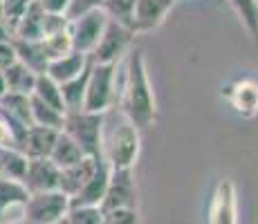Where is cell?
Returning a JSON list of instances; mask_svg holds the SVG:
<instances>
[{
    "label": "cell",
    "mask_w": 258,
    "mask_h": 224,
    "mask_svg": "<svg viewBox=\"0 0 258 224\" xmlns=\"http://www.w3.org/2000/svg\"><path fill=\"white\" fill-rule=\"evenodd\" d=\"M119 108H121L123 119L131 121L140 132L153 128L157 121L155 92L148 79V67L142 47L131 49L128 54L123 86L119 90Z\"/></svg>",
    "instance_id": "cell-1"
},
{
    "label": "cell",
    "mask_w": 258,
    "mask_h": 224,
    "mask_svg": "<svg viewBox=\"0 0 258 224\" xmlns=\"http://www.w3.org/2000/svg\"><path fill=\"white\" fill-rule=\"evenodd\" d=\"M142 137L131 121H119L108 134H103V159L110 171H133L140 159Z\"/></svg>",
    "instance_id": "cell-2"
},
{
    "label": "cell",
    "mask_w": 258,
    "mask_h": 224,
    "mask_svg": "<svg viewBox=\"0 0 258 224\" xmlns=\"http://www.w3.org/2000/svg\"><path fill=\"white\" fill-rule=\"evenodd\" d=\"M63 132L79 143L86 157H103V134H106V114L99 112H66Z\"/></svg>",
    "instance_id": "cell-3"
},
{
    "label": "cell",
    "mask_w": 258,
    "mask_h": 224,
    "mask_svg": "<svg viewBox=\"0 0 258 224\" xmlns=\"http://www.w3.org/2000/svg\"><path fill=\"white\" fill-rule=\"evenodd\" d=\"M117 65H101L92 63L90 74L86 83V97H83V110L86 112H99L106 114L108 108L117 99Z\"/></svg>",
    "instance_id": "cell-4"
},
{
    "label": "cell",
    "mask_w": 258,
    "mask_h": 224,
    "mask_svg": "<svg viewBox=\"0 0 258 224\" xmlns=\"http://www.w3.org/2000/svg\"><path fill=\"white\" fill-rule=\"evenodd\" d=\"M70 211V197L61 191L49 193H34L25 204V224H58L66 222Z\"/></svg>",
    "instance_id": "cell-5"
},
{
    "label": "cell",
    "mask_w": 258,
    "mask_h": 224,
    "mask_svg": "<svg viewBox=\"0 0 258 224\" xmlns=\"http://www.w3.org/2000/svg\"><path fill=\"white\" fill-rule=\"evenodd\" d=\"M133 38H135L133 29L108 21L97 47H94V52L90 54V61L101 63V65H117L119 58H121L123 54L128 52V47L133 45Z\"/></svg>",
    "instance_id": "cell-6"
},
{
    "label": "cell",
    "mask_w": 258,
    "mask_h": 224,
    "mask_svg": "<svg viewBox=\"0 0 258 224\" xmlns=\"http://www.w3.org/2000/svg\"><path fill=\"white\" fill-rule=\"evenodd\" d=\"M108 25V18L101 9H94L88 12L83 16L70 21V38H72V49L79 54H86L90 56L97 47L99 38H101L103 29Z\"/></svg>",
    "instance_id": "cell-7"
},
{
    "label": "cell",
    "mask_w": 258,
    "mask_h": 224,
    "mask_svg": "<svg viewBox=\"0 0 258 224\" xmlns=\"http://www.w3.org/2000/svg\"><path fill=\"white\" fill-rule=\"evenodd\" d=\"M207 224H238V193L229 177L218 179L207 206Z\"/></svg>",
    "instance_id": "cell-8"
},
{
    "label": "cell",
    "mask_w": 258,
    "mask_h": 224,
    "mask_svg": "<svg viewBox=\"0 0 258 224\" xmlns=\"http://www.w3.org/2000/svg\"><path fill=\"white\" fill-rule=\"evenodd\" d=\"M99 208L103 213L115 208H137V184L133 171H110L106 197Z\"/></svg>",
    "instance_id": "cell-9"
},
{
    "label": "cell",
    "mask_w": 258,
    "mask_h": 224,
    "mask_svg": "<svg viewBox=\"0 0 258 224\" xmlns=\"http://www.w3.org/2000/svg\"><path fill=\"white\" fill-rule=\"evenodd\" d=\"M222 97L229 101L236 114L242 119L258 117V81L256 79H238L234 83L222 86Z\"/></svg>",
    "instance_id": "cell-10"
},
{
    "label": "cell",
    "mask_w": 258,
    "mask_h": 224,
    "mask_svg": "<svg viewBox=\"0 0 258 224\" xmlns=\"http://www.w3.org/2000/svg\"><path fill=\"white\" fill-rule=\"evenodd\" d=\"M29 200L23 182L0 177V224H16L25 217V204Z\"/></svg>",
    "instance_id": "cell-11"
},
{
    "label": "cell",
    "mask_w": 258,
    "mask_h": 224,
    "mask_svg": "<svg viewBox=\"0 0 258 224\" xmlns=\"http://www.w3.org/2000/svg\"><path fill=\"white\" fill-rule=\"evenodd\" d=\"M177 0H137L135 16H133V32L148 34L166 21L168 12L175 7Z\"/></svg>",
    "instance_id": "cell-12"
},
{
    "label": "cell",
    "mask_w": 258,
    "mask_h": 224,
    "mask_svg": "<svg viewBox=\"0 0 258 224\" xmlns=\"http://www.w3.org/2000/svg\"><path fill=\"white\" fill-rule=\"evenodd\" d=\"M58 175H61V171L49 159H29L23 177V186L27 188L29 195L58 191Z\"/></svg>",
    "instance_id": "cell-13"
},
{
    "label": "cell",
    "mask_w": 258,
    "mask_h": 224,
    "mask_svg": "<svg viewBox=\"0 0 258 224\" xmlns=\"http://www.w3.org/2000/svg\"><path fill=\"white\" fill-rule=\"evenodd\" d=\"M108 179H110V166H108V162L103 157H99L92 177L70 200V206H101L103 197H106Z\"/></svg>",
    "instance_id": "cell-14"
},
{
    "label": "cell",
    "mask_w": 258,
    "mask_h": 224,
    "mask_svg": "<svg viewBox=\"0 0 258 224\" xmlns=\"http://www.w3.org/2000/svg\"><path fill=\"white\" fill-rule=\"evenodd\" d=\"M58 132L61 130H52V128H43V126H29L21 141V153L27 159H49V153H52V146L56 141Z\"/></svg>",
    "instance_id": "cell-15"
},
{
    "label": "cell",
    "mask_w": 258,
    "mask_h": 224,
    "mask_svg": "<svg viewBox=\"0 0 258 224\" xmlns=\"http://www.w3.org/2000/svg\"><path fill=\"white\" fill-rule=\"evenodd\" d=\"M97 162H99V157L97 159L94 157H83L81 162L74 164V166L61 168V175H58V191L72 200V197L77 195L83 186H86L88 179L92 177L94 168H97Z\"/></svg>",
    "instance_id": "cell-16"
},
{
    "label": "cell",
    "mask_w": 258,
    "mask_h": 224,
    "mask_svg": "<svg viewBox=\"0 0 258 224\" xmlns=\"http://www.w3.org/2000/svg\"><path fill=\"white\" fill-rule=\"evenodd\" d=\"M88 65H90V56L79 54V52H74L72 49L70 54H66V56H61V58H56V61L49 63L45 74L52 79V81H56L58 86H63V83L77 79Z\"/></svg>",
    "instance_id": "cell-17"
},
{
    "label": "cell",
    "mask_w": 258,
    "mask_h": 224,
    "mask_svg": "<svg viewBox=\"0 0 258 224\" xmlns=\"http://www.w3.org/2000/svg\"><path fill=\"white\" fill-rule=\"evenodd\" d=\"M14 49H16L18 63H23L27 69H32L34 74H45L47 72V56L41 47V41H16L12 38Z\"/></svg>",
    "instance_id": "cell-18"
},
{
    "label": "cell",
    "mask_w": 258,
    "mask_h": 224,
    "mask_svg": "<svg viewBox=\"0 0 258 224\" xmlns=\"http://www.w3.org/2000/svg\"><path fill=\"white\" fill-rule=\"evenodd\" d=\"M83 157L86 155H83V151L79 148V143L74 141L72 137H68L63 130L58 132L56 141H54V146H52V153H49V162L61 171V168H68V166L79 164Z\"/></svg>",
    "instance_id": "cell-19"
},
{
    "label": "cell",
    "mask_w": 258,
    "mask_h": 224,
    "mask_svg": "<svg viewBox=\"0 0 258 224\" xmlns=\"http://www.w3.org/2000/svg\"><path fill=\"white\" fill-rule=\"evenodd\" d=\"M43 18H45V12L36 5V0H32L29 9L25 12L21 23L14 29L12 38H16V41H41L43 38Z\"/></svg>",
    "instance_id": "cell-20"
},
{
    "label": "cell",
    "mask_w": 258,
    "mask_h": 224,
    "mask_svg": "<svg viewBox=\"0 0 258 224\" xmlns=\"http://www.w3.org/2000/svg\"><path fill=\"white\" fill-rule=\"evenodd\" d=\"M36 77L32 69H27L23 63H14L3 72L5 79V88H7L9 94H25V97H32L34 92V83H36Z\"/></svg>",
    "instance_id": "cell-21"
},
{
    "label": "cell",
    "mask_w": 258,
    "mask_h": 224,
    "mask_svg": "<svg viewBox=\"0 0 258 224\" xmlns=\"http://www.w3.org/2000/svg\"><path fill=\"white\" fill-rule=\"evenodd\" d=\"M90 65H92V61H90ZM90 65L83 69L77 79H72V81L61 86V97H63L66 112L83 110V97H86V83H88V74H90Z\"/></svg>",
    "instance_id": "cell-22"
},
{
    "label": "cell",
    "mask_w": 258,
    "mask_h": 224,
    "mask_svg": "<svg viewBox=\"0 0 258 224\" xmlns=\"http://www.w3.org/2000/svg\"><path fill=\"white\" fill-rule=\"evenodd\" d=\"M29 110H32V126L52 128V130H61L63 121H66V112L56 110V108L47 106V103L38 101L36 97H29Z\"/></svg>",
    "instance_id": "cell-23"
},
{
    "label": "cell",
    "mask_w": 258,
    "mask_h": 224,
    "mask_svg": "<svg viewBox=\"0 0 258 224\" xmlns=\"http://www.w3.org/2000/svg\"><path fill=\"white\" fill-rule=\"evenodd\" d=\"M0 114L14 119V121L23 123V126H32V110H29V97L25 94H5L0 99Z\"/></svg>",
    "instance_id": "cell-24"
},
{
    "label": "cell",
    "mask_w": 258,
    "mask_h": 224,
    "mask_svg": "<svg viewBox=\"0 0 258 224\" xmlns=\"http://www.w3.org/2000/svg\"><path fill=\"white\" fill-rule=\"evenodd\" d=\"M32 97H36L38 101L47 103V106L56 108V110L66 112V106H63V97H61V86L56 81L47 77V74H38L36 83H34V92Z\"/></svg>",
    "instance_id": "cell-25"
},
{
    "label": "cell",
    "mask_w": 258,
    "mask_h": 224,
    "mask_svg": "<svg viewBox=\"0 0 258 224\" xmlns=\"http://www.w3.org/2000/svg\"><path fill=\"white\" fill-rule=\"evenodd\" d=\"M227 3L240 18L242 27L247 29L251 41L258 45V0H227Z\"/></svg>",
    "instance_id": "cell-26"
},
{
    "label": "cell",
    "mask_w": 258,
    "mask_h": 224,
    "mask_svg": "<svg viewBox=\"0 0 258 224\" xmlns=\"http://www.w3.org/2000/svg\"><path fill=\"white\" fill-rule=\"evenodd\" d=\"M135 5L137 0H103L101 12L106 14L108 21L123 25V27L133 29V16H135Z\"/></svg>",
    "instance_id": "cell-27"
},
{
    "label": "cell",
    "mask_w": 258,
    "mask_h": 224,
    "mask_svg": "<svg viewBox=\"0 0 258 224\" xmlns=\"http://www.w3.org/2000/svg\"><path fill=\"white\" fill-rule=\"evenodd\" d=\"M29 159L21 151H0V177L23 182Z\"/></svg>",
    "instance_id": "cell-28"
},
{
    "label": "cell",
    "mask_w": 258,
    "mask_h": 224,
    "mask_svg": "<svg viewBox=\"0 0 258 224\" xmlns=\"http://www.w3.org/2000/svg\"><path fill=\"white\" fill-rule=\"evenodd\" d=\"M41 47L45 52L47 61H56V58L66 56V54L72 52V38H70V29L68 32H61V34H52V36H45L41 38Z\"/></svg>",
    "instance_id": "cell-29"
},
{
    "label": "cell",
    "mask_w": 258,
    "mask_h": 224,
    "mask_svg": "<svg viewBox=\"0 0 258 224\" xmlns=\"http://www.w3.org/2000/svg\"><path fill=\"white\" fill-rule=\"evenodd\" d=\"M103 211L99 206H70L66 224H103Z\"/></svg>",
    "instance_id": "cell-30"
},
{
    "label": "cell",
    "mask_w": 258,
    "mask_h": 224,
    "mask_svg": "<svg viewBox=\"0 0 258 224\" xmlns=\"http://www.w3.org/2000/svg\"><path fill=\"white\" fill-rule=\"evenodd\" d=\"M29 5H32V0H3V23L7 25L9 34H14V29L21 23Z\"/></svg>",
    "instance_id": "cell-31"
},
{
    "label": "cell",
    "mask_w": 258,
    "mask_h": 224,
    "mask_svg": "<svg viewBox=\"0 0 258 224\" xmlns=\"http://www.w3.org/2000/svg\"><path fill=\"white\" fill-rule=\"evenodd\" d=\"M70 29V18L63 14H45L43 18V38L52 36V34H61Z\"/></svg>",
    "instance_id": "cell-32"
},
{
    "label": "cell",
    "mask_w": 258,
    "mask_h": 224,
    "mask_svg": "<svg viewBox=\"0 0 258 224\" xmlns=\"http://www.w3.org/2000/svg\"><path fill=\"white\" fill-rule=\"evenodd\" d=\"M108 224H140V211L137 208H115L103 213Z\"/></svg>",
    "instance_id": "cell-33"
},
{
    "label": "cell",
    "mask_w": 258,
    "mask_h": 224,
    "mask_svg": "<svg viewBox=\"0 0 258 224\" xmlns=\"http://www.w3.org/2000/svg\"><path fill=\"white\" fill-rule=\"evenodd\" d=\"M103 0H72L70 3V9H68L66 16L70 18V21H74V18L83 16V14L88 12H94V9H101Z\"/></svg>",
    "instance_id": "cell-34"
},
{
    "label": "cell",
    "mask_w": 258,
    "mask_h": 224,
    "mask_svg": "<svg viewBox=\"0 0 258 224\" xmlns=\"http://www.w3.org/2000/svg\"><path fill=\"white\" fill-rule=\"evenodd\" d=\"M72 0H36V5L43 9L45 14H63L66 16L70 9Z\"/></svg>",
    "instance_id": "cell-35"
},
{
    "label": "cell",
    "mask_w": 258,
    "mask_h": 224,
    "mask_svg": "<svg viewBox=\"0 0 258 224\" xmlns=\"http://www.w3.org/2000/svg\"><path fill=\"white\" fill-rule=\"evenodd\" d=\"M18 58H16V49H14V43H0V72H5L9 65H14Z\"/></svg>",
    "instance_id": "cell-36"
},
{
    "label": "cell",
    "mask_w": 258,
    "mask_h": 224,
    "mask_svg": "<svg viewBox=\"0 0 258 224\" xmlns=\"http://www.w3.org/2000/svg\"><path fill=\"white\" fill-rule=\"evenodd\" d=\"M7 41H12V34H9L7 25L0 21V43H7Z\"/></svg>",
    "instance_id": "cell-37"
},
{
    "label": "cell",
    "mask_w": 258,
    "mask_h": 224,
    "mask_svg": "<svg viewBox=\"0 0 258 224\" xmlns=\"http://www.w3.org/2000/svg\"><path fill=\"white\" fill-rule=\"evenodd\" d=\"M7 94V88H5V79H3V72H0V99Z\"/></svg>",
    "instance_id": "cell-38"
},
{
    "label": "cell",
    "mask_w": 258,
    "mask_h": 224,
    "mask_svg": "<svg viewBox=\"0 0 258 224\" xmlns=\"http://www.w3.org/2000/svg\"><path fill=\"white\" fill-rule=\"evenodd\" d=\"M0 21H3V0H0Z\"/></svg>",
    "instance_id": "cell-39"
},
{
    "label": "cell",
    "mask_w": 258,
    "mask_h": 224,
    "mask_svg": "<svg viewBox=\"0 0 258 224\" xmlns=\"http://www.w3.org/2000/svg\"><path fill=\"white\" fill-rule=\"evenodd\" d=\"M16 224H25V222H16Z\"/></svg>",
    "instance_id": "cell-40"
},
{
    "label": "cell",
    "mask_w": 258,
    "mask_h": 224,
    "mask_svg": "<svg viewBox=\"0 0 258 224\" xmlns=\"http://www.w3.org/2000/svg\"><path fill=\"white\" fill-rule=\"evenodd\" d=\"M58 224H66V222H58Z\"/></svg>",
    "instance_id": "cell-41"
},
{
    "label": "cell",
    "mask_w": 258,
    "mask_h": 224,
    "mask_svg": "<svg viewBox=\"0 0 258 224\" xmlns=\"http://www.w3.org/2000/svg\"><path fill=\"white\" fill-rule=\"evenodd\" d=\"M103 224H108V222H103Z\"/></svg>",
    "instance_id": "cell-42"
}]
</instances>
